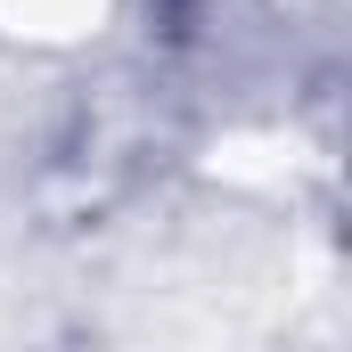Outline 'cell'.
Instances as JSON below:
<instances>
[{"mask_svg":"<svg viewBox=\"0 0 352 352\" xmlns=\"http://www.w3.org/2000/svg\"><path fill=\"white\" fill-rule=\"evenodd\" d=\"M90 16H98V0H0L8 33H82Z\"/></svg>","mask_w":352,"mask_h":352,"instance_id":"obj_1","label":"cell"}]
</instances>
